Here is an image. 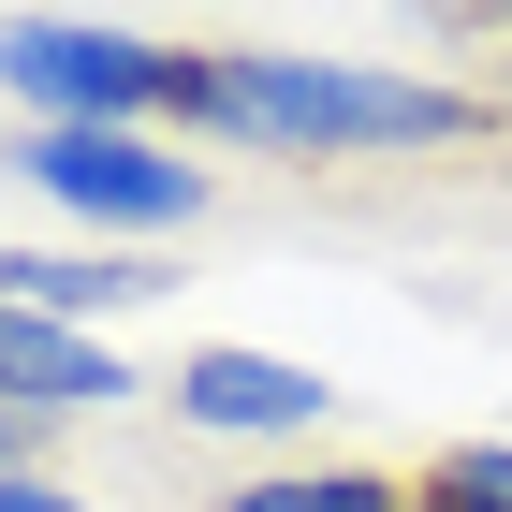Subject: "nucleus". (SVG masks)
I'll return each mask as SVG.
<instances>
[{"instance_id": "obj_1", "label": "nucleus", "mask_w": 512, "mask_h": 512, "mask_svg": "<svg viewBox=\"0 0 512 512\" xmlns=\"http://www.w3.org/2000/svg\"><path fill=\"white\" fill-rule=\"evenodd\" d=\"M220 147L264 161H439V147H512V103L469 74H381V59H293V44H220Z\"/></svg>"}, {"instance_id": "obj_2", "label": "nucleus", "mask_w": 512, "mask_h": 512, "mask_svg": "<svg viewBox=\"0 0 512 512\" xmlns=\"http://www.w3.org/2000/svg\"><path fill=\"white\" fill-rule=\"evenodd\" d=\"M0 88L30 118H88V132H147L220 103V44H147V30H74V15H15L0 30Z\"/></svg>"}, {"instance_id": "obj_3", "label": "nucleus", "mask_w": 512, "mask_h": 512, "mask_svg": "<svg viewBox=\"0 0 512 512\" xmlns=\"http://www.w3.org/2000/svg\"><path fill=\"white\" fill-rule=\"evenodd\" d=\"M15 176H30L44 205L103 220V235H191V220H205V176H191L176 147H147V132H88V118H30V132H15Z\"/></svg>"}, {"instance_id": "obj_4", "label": "nucleus", "mask_w": 512, "mask_h": 512, "mask_svg": "<svg viewBox=\"0 0 512 512\" xmlns=\"http://www.w3.org/2000/svg\"><path fill=\"white\" fill-rule=\"evenodd\" d=\"M0 395H15V454H30L44 425H74V410H132V366L118 337H74V322H44V308H0Z\"/></svg>"}, {"instance_id": "obj_5", "label": "nucleus", "mask_w": 512, "mask_h": 512, "mask_svg": "<svg viewBox=\"0 0 512 512\" xmlns=\"http://www.w3.org/2000/svg\"><path fill=\"white\" fill-rule=\"evenodd\" d=\"M161 395H176V425H205V439H308L322 410H337V381H308L293 352H235V337H205Z\"/></svg>"}, {"instance_id": "obj_6", "label": "nucleus", "mask_w": 512, "mask_h": 512, "mask_svg": "<svg viewBox=\"0 0 512 512\" xmlns=\"http://www.w3.org/2000/svg\"><path fill=\"white\" fill-rule=\"evenodd\" d=\"M132 293H161V264H132V249H0V308H44V322H103L132 308Z\"/></svg>"}, {"instance_id": "obj_7", "label": "nucleus", "mask_w": 512, "mask_h": 512, "mask_svg": "<svg viewBox=\"0 0 512 512\" xmlns=\"http://www.w3.org/2000/svg\"><path fill=\"white\" fill-rule=\"evenodd\" d=\"M425 469H264V483H220V512H410Z\"/></svg>"}, {"instance_id": "obj_8", "label": "nucleus", "mask_w": 512, "mask_h": 512, "mask_svg": "<svg viewBox=\"0 0 512 512\" xmlns=\"http://www.w3.org/2000/svg\"><path fill=\"white\" fill-rule=\"evenodd\" d=\"M425 498H439V512H512V439H454V454H425Z\"/></svg>"}, {"instance_id": "obj_9", "label": "nucleus", "mask_w": 512, "mask_h": 512, "mask_svg": "<svg viewBox=\"0 0 512 512\" xmlns=\"http://www.w3.org/2000/svg\"><path fill=\"white\" fill-rule=\"evenodd\" d=\"M0 512H103V498H74V483H44V469H15V483H0Z\"/></svg>"}, {"instance_id": "obj_10", "label": "nucleus", "mask_w": 512, "mask_h": 512, "mask_svg": "<svg viewBox=\"0 0 512 512\" xmlns=\"http://www.w3.org/2000/svg\"><path fill=\"white\" fill-rule=\"evenodd\" d=\"M425 15H454V30H498V44H512V0H425Z\"/></svg>"}, {"instance_id": "obj_11", "label": "nucleus", "mask_w": 512, "mask_h": 512, "mask_svg": "<svg viewBox=\"0 0 512 512\" xmlns=\"http://www.w3.org/2000/svg\"><path fill=\"white\" fill-rule=\"evenodd\" d=\"M410 512H439V498H410Z\"/></svg>"}]
</instances>
